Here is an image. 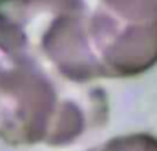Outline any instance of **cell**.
<instances>
[{
	"instance_id": "cell-4",
	"label": "cell",
	"mask_w": 157,
	"mask_h": 151,
	"mask_svg": "<svg viewBox=\"0 0 157 151\" xmlns=\"http://www.w3.org/2000/svg\"><path fill=\"white\" fill-rule=\"evenodd\" d=\"M91 2L124 22L144 24L157 20V0H91Z\"/></svg>"
},
{
	"instance_id": "cell-2",
	"label": "cell",
	"mask_w": 157,
	"mask_h": 151,
	"mask_svg": "<svg viewBox=\"0 0 157 151\" xmlns=\"http://www.w3.org/2000/svg\"><path fill=\"white\" fill-rule=\"evenodd\" d=\"M0 20L59 80L71 86L106 80L93 46L91 0H0Z\"/></svg>"
},
{
	"instance_id": "cell-1",
	"label": "cell",
	"mask_w": 157,
	"mask_h": 151,
	"mask_svg": "<svg viewBox=\"0 0 157 151\" xmlns=\"http://www.w3.org/2000/svg\"><path fill=\"white\" fill-rule=\"evenodd\" d=\"M110 122V95L49 73L0 20V140L11 148H70Z\"/></svg>"
},
{
	"instance_id": "cell-5",
	"label": "cell",
	"mask_w": 157,
	"mask_h": 151,
	"mask_svg": "<svg viewBox=\"0 0 157 151\" xmlns=\"http://www.w3.org/2000/svg\"><path fill=\"white\" fill-rule=\"evenodd\" d=\"M86 151H157V137L150 133H126L112 137Z\"/></svg>"
},
{
	"instance_id": "cell-3",
	"label": "cell",
	"mask_w": 157,
	"mask_h": 151,
	"mask_svg": "<svg viewBox=\"0 0 157 151\" xmlns=\"http://www.w3.org/2000/svg\"><path fill=\"white\" fill-rule=\"evenodd\" d=\"M93 46L106 80L139 76L157 66V20L124 22L93 4Z\"/></svg>"
}]
</instances>
